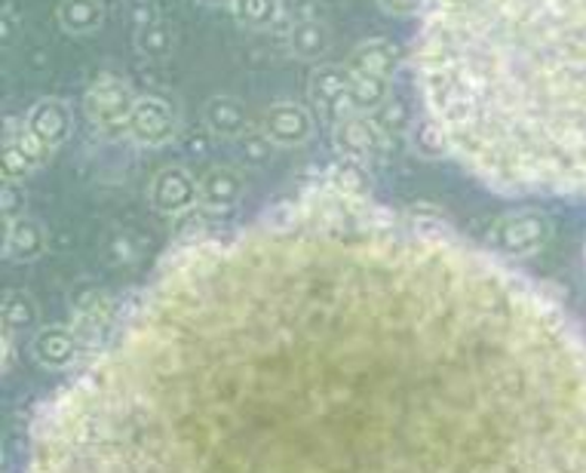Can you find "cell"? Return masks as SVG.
Here are the masks:
<instances>
[{
    "label": "cell",
    "mask_w": 586,
    "mask_h": 473,
    "mask_svg": "<svg viewBox=\"0 0 586 473\" xmlns=\"http://www.w3.org/2000/svg\"><path fill=\"white\" fill-rule=\"evenodd\" d=\"M19 473H586V335L509 259L323 172L166 252Z\"/></svg>",
    "instance_id": "cell-1"
},
{
    "label": "cell",
    "mask_w": 586,
    "mask_h": 473,
    "mask_svg": "<svg viewBox=\"0 0 586 473\" xmlns=\"http://www.w3.org/2000/svg\"><path fill=\"white\" fill-rule=\"evenodd\" d=\"M412 68L445 158L488 191H586V0H424Z\"/></svg>",
    "instance_id": "cell-2"
},
{
    "label": "cell",
    "mask_w": 586,
    "mask_h": 473,
    "mask_svg": "<svg viewBox=\"0 0 586 473\" xmlns=\"http://www.w3.org/2000/svg\"><path fill=\"white\" fill-rule=\"evenodd\" d=\"M135 102H139V95L132 92L127 80L102 74V78L92 80L90 90L83 95V111L102 135L118 139V135H130V118Z\"/></svg>",
    "instance_id": "cell-3"
},
{
    "label": "cell",
    "mask_w": 586,
    "mask_h": 473,
    "mask_svg": "<svg viewBox=\"0 0 586 473\" xmlns=\"http://www.w3.org/2000/svg\"><path fill=\"white\" fill-rule=\"evenodd\" d=\"M547 240V222L537 215V212H513L497 219L492 228V250L504 259H522V255H532V252Z\"/></svg>",
    "instance_id": "cell-4"
},
{
    "label": "cell",
    "mask_w": 586,
    "mask_h": 473,
    "mask_svg": "<svg viewBox=\"0 0 586 473\" xmlns=\"http://www.w3.org/2000/svg\"><path fill=\"white\" fill-rule=\"evenodd\" d=\"M261 135L274 148H301L316 135V118L299 102H276L261 118Z\"/></svg>",
    "instance_id": "cell-5"
},
{
    "label": "cell",
    "mask_w": 586,
    "mask_h": 473,
    "mask_svg": "<svg viewBox=\"0 0 586 473\" xmlns=\"http://www.w3.org/2000/svg\"><path fill=\"white\" fill-rule=\"evenodd\" d=\"M351 78L353 71L347 66H320L311 74V102L313 114L329 120L332 127L347 114H356L351 108Z\"/></svg>",
    "instance_id": "cell-6"
},
{
    "label": "cell",
    "mask_w": 586,
    "mask_h": 473,
    "mask_svg": "<svg viewBox=\"0 0 586 473\" xmlns=\"http://www.w3.org/2000/svg\"><path fill=\"white\" fill-rule=\"evenodd\" d=\"M52 148L43 145L34 132H28L26 120L16 127L13 120H7L3 132V182H22L31 172L40 170L50 160Z\"/></svg>",
    "instance_id": "cell-7"
},
{
    "label": "cell",
    "mask_w": 586,
    "mask_h": 473,
    "mask_svg": "<svg viewBox=\"0 0 586 473\" xmlns=\"http://www.w3.org/2000/svg\"><path fill=\"white\" fill-rule=\"evenodd\" d=\"M179 132V114L166 99L156 95H139V102L132 108L130 135L144 148L170 145Z\"/></svg>",
    "instance_id": "cell-8"
},
{
    "label": "cell",
    "mask_w": 586,
    "mask_h": 473,
    "mask_svg": "<svg viewBox=\"0 0 586 473\" xmlns=\"http://www.w3.org/2000/svg\"><path fill=\"white\" fill-rule=\"evenodd\" d=\"M200 203V179L184 167H166L151 182V207L163 215H184Z\"/></svg>",
    "instance_id": "cell-9"
},
{
    "label": "cell",
    "mask_w": 586,
    "mask_h": 473,
    "mask_svg": "<svg viewBox=\"0 0 586 473\" xmlns=\"http://www.w3.org/2000/svg\"><path fill=\"white\" fill-rule=\"evenodd\" d=\"M332 142L344 160L368 163L381 151L384 130L375 123L372 114H347L332 127Z\"/></svg>",
    "instance_id": "cell-10"
},
{
    "label": "cell",
    "mask_w": 586,
    "mask_h": 473,
    "mask_svg": "<svg viewBox=\"0 0 586 473\" xmlns=\"http://www.w3.org/2000/svg\"><path fill=\"white\" fill-rule=\"evenodd\" d=\"M26 127L43 145L55 151L71 135V108L59 99H40L38 105H31V111L26 114Z\"/></svg>",
    "instance_id": "cell-11"
},
{
    "label": "cell",
    "mask_w": 586,
    "mask_h": 473,
    "mask_svg": "<svg viewBox=\"0 0 586 473\" xmlns=\"http://www.w3.org/2000/svg\"><path fill=\"white\" fill-rule=\"evenodd\" d=\"M403 47H396L393 40L372 38L360 43L347 59L351 71H363V74H375V78H393V71L403 66Z\"/></svg>",
    "instance_id": "cell-12"
},
{
    "label": "cell",
    "mask_w": 586,
    "mask_h": 473,
    "mask_svg": "<svg viewBox=\"0 0 586 473\" xmlns=\"http://www.w3.org/2000/svg\"><path fill=\"white\" fill-rule=\"evenodd\" d=\"M243 198V175L231 167H212L200 179V203L215 212L234 210Z\"/></svg>",
    "instance_id": "cell-13"
},
{
    "label": "cell",
    "mask_w": 586,
    "mask_h": 473,
    "mask_svg": "<svg viewBox=\"0 0 586 473\" xmlns=\"http://www.w3.org/2000/svg\"><path fill=\"white\" fill-rule=\"evenodd\" d=\"M203 120L206 130L219 139H243L246 135V108L231 95H215L203 105Z\"/></svg>",
    "instance_id": "cell-14"
},
{
    "label": "cell",
    "mask_w": 586,
    "mask_h": 473,
    "mask_svg": "<svg viewBox=\"0 0 586 473\" xmlns=\"http://www.w3.org/2000/svg\"><path fill=\"white\" fill-rule=\"evenodd\" d=\"M47 246V234L34 219L28 215H19L13 222H7V236H3V250H7V259L13 262H31L38 259L40 252Z\"/></svg>",
    "instance_id": "cell-15"
},
{
    "label": "cell",
    "mask_w": 586,
    "mask_h": 473,
    "mask_svg": "<svg viewBox=\"0 0 586 473\" xmlns=\"http://www.w3.org/2000/svg\"><path fill=\"white\" fill-rule=\"evenodd\" d=\"M78 344L80 335H74L71 329L65 326H50L43 329L34 342V356L47 369H68L78 356Z\"/></svg>",
    "instance_id": "cell-16"
},
{
    "label": "cell",
    "mask_w": 586,
    "mask_h": 473,
    "mask_svg": "<svg viewBox=\"0 0 586 473\" xmlns=\"http://www.w3.org/2000/svg\"><path fill=\"white\" fill-rule=\"evenodd\" d=\"M329 47H332V34H329V28L320 22V19H295L292 22V31H289V50L304 59V62H316V59H323L329 53Z\"/></svg>",
    "instance_id": "cell-17"
},
{
    "label": "cell",
    "mask_w": 586,
    "mask_h": 473,
    "mask_svg": "<svg viewBox=\"0 0 586 473\" xmlns=\"http://www.w3.org/2000/svg\"><path fill=\"white\" fill-rule=\"evenodd\" d=\"M347 95H351V108L356 114H375V111H381V108L387 105V99H391V80L353 71L351 92H347Z\"/></svg>",
    "instance_id": "cell-18"
},
{
    "label": "cell",
    "mask_w": 586,
    "mask_h": 473,
    "mask_svg": "<svg viewBox=\"0 0 586 473\" xmlns=\"http://www.w3.org/2000/svg\"><path fill=\"white\" fill-rule=\"evenodd\" d=\"M55 16H59V26L71 34H90L104 22L102 0H59Z\"/></svg>",
    "instance_id": "cell-19"
},
{
    "label": "cell",
    "mask_w": 586,
    "mask_h": 473,
    "mask_svg": "<svg viewBox=\"0 0 586 473\" xmlns=\"http://www.w3.org/2000/svg\"><path fill=\"white\" fill-rule=\"evenodd\" d=\"M231 10H234L236 22H243L249 28L274 26L276 16L283 13L280 0H234Z\"/></svg>",
    "instance_id": "cell-20"
},
{
    "label": "cell",
    "mask_w": 586,
    "mask_h": 473,
    "mask_svg": "<svg viewBox=\"0 0 586 473\" xmlns=\"http://www.w3.org/2000/svg\"><path fill=\"white\" fill-rule=\"evenodd\" d=\"M139 50L148 59H154V62L166 59L172 53V28L166 22H160V19L142 26L139 28Z\"/></svg>",
    "instance_id": "cell-21"
},
{
    "label": "cell",
    "mask_w": 586,
    "mask_h": 473,
    "mask_svg": "<svg viewBox=\"0 0 586 473\" xmlns=\"http://www.w3.org/2000/svg\"><path fill=\"white\" fill-rule=\"evenodd\" d=\"M375 123H378L384 135H391V132H408L412 130V114H408V108L400 99H387V105L375 111Z\"/></svg>",
    "instance_id": "cell-22"
},
{
    "label": "cell",
    "mask_w": 586,
    "mask_h": 473,
    "mask_svg": "<svg viewBox=\"0 0 586 473\" xmlns=\"http://www.w3.org/2000/svg\"><path fill=\"white\" fill-rule=\"evenodd\" d=\"M408 142H412V148H415L421 158H440V154H445L440 135H436V130H433L427 120H417L415 127L408 130Z\"/></svg>",
    "instance_id": "cell-23"
},
{
    "label": "cell",
    "mask_w": 586,
    "mask_h": 473,
    "mask_svg": "<svg viewBox=\"0 0 586 473\" xmlns=\"http://www.w3.org/2000/svg\"><path fill=\"white\" fill-rule=\"evenodd\" d=\"M3 316H7V329H26L34 323V304H31V299L28 295H22V292H10L7 295V304H3Z\"/></svg>",
    "instance_id": "cell-24"
},
{
    "label": "cell",
    "mask_w": 586,
    "mask_h": 473,
    "mask_svg": "<svg viewBox=\"0 0 586 473\" xmlns=\"http://www.w3.org/2000/svg\"><path fill=\"white\" fill-rule=\"evenodd\" d=\"M26 210V198L19 191V182H3V222H13Z\"/></svg>",
    "instance_id": "cell-25"
},
{
    "label": "cell",
    "mask_w": 586,
    "mask_h": 473,
    "mask_svg": "<svg viewBox=\"0 0 586 473\" xmlns=\"http://www.w3.org/2000/svg\"><path fill=\"white\" fill-rule=\"evenodd\" d=\"M271 142L264 139V135H243L240 139V151H243V158L249 160V163H264L267 160V154H271Z\"/></svg>",
    "instance_id": "cell-26"
},
{
    "label": "cell",
    "mask_w": 586,
    "mask_h": 473,
    "mask_svg": "<svg viewBox=\"0 0 586 473\" xmlns=\"http://www.w3.org/2000/svg\"><path fill=\"white\" fill-rule=\"evenodd\" d=\"M381 10L396 19H412V16H421L424 0H381Z\"/></svg>",
    "instance_id": "cell-27"
},
{
    "label": "cell",
    "mask_w": 586,
    "mask_h": 473,
    "mask_svg": "<svg viewBox=\"0 0 586 473\" xmlns=\"http://www.w3.org/2000/svg\"><path fill=\"white\" fill-rule=\"evenodd\" d=\"M280 7H283V13H289L292 19H307L313 0H280Z\"/></svg>",
    "instance_id": "cell-28"
},
{
    "label": "cell",
    "mask_w": 586,
    "mask_h": 473,
    "mask_svg": "<svg viewBox=\"0 0 586 473\" xmlns=\"http://www.w3.org/2000/svg\"><path fill=\"white\" fill-rule=\"evenodd\" d=\"M200 3H206V7H224V3H228V7H231L234 0H200Z\"/></svg>",
    "instance_id": "cell-29"
}]
</instances>
